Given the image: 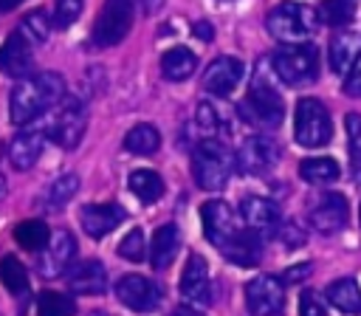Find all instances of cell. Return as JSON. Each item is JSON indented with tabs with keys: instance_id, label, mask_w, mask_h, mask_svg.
<instances>
[{
	"instance_id": "obj_1",
	"label": "cell",
	"mask_w": 361,
	"mask_h": 316,
	"mask_svg": "<svg viewBox=\"0 0 361 316\" xmlns=\"http://www.w3.org/2000/svg\"><path fill=\"white\" fill-rule=\"evenodd\" d=\"M65 99V79L54 71L20 79L8 96V116L14 124H28Z\"/></svg>"
},
{
	"instance_id": "obj_2",
	"label": "cell",
	"mask_w": 361,
	"mask_h": 316,
	"mask_svg": "<svg viewBox=\"0 0 361 316\" xmlns=\"http://www.w3.org/2000/svg\"><path fill=\"white\" fill-rule=\"evenodd\" d=\"M234 164H237V158L231 155V150L212 135H206L192 150V175L200 189H209V192L223 189L231 178Z\"/></svg>"
},
{
	"instance_id": "obj_3",
	"label": "cell",
	"mask_w": 361,
	"mask_h": 316,
	"mask_svg": "<svg viewBox=\"0 0 361 316\" xmlns=\"http://www.w3.org/2000/svg\"><path fill=\"white\" fill-rule=\"evenodd\" d=\"M265 25L279 42H305L319 28V14L305 3H279L268 11Z\"/></svg>"
},
{
	"instance_id": "obj_4",
	"label": "cell",
	"mask_w": 361,
	"mask_h": 316,
	"mask_svg": "<svg viewBox=\"0 0 361 316\" xmlns=\"http://www.w3.org/2000/svg\"><path fill=\"white\" fill-rule=\"evenodd\" d=\"M271 65L285 85H310L319 76V48L310 42H288L271 56Z\"/></svg>"
},
{
	"instance_id": "obj_5",
	"label": "cell",
	"mask_w": 361,
	"mask_h": 316,
	"mask_svg": "<svg viewBox=\"0 0 361 316\" xmlns=\"http://www.w3.org/2000/svg\"><path fill=\"white\" fill-rule=\"evenodd\" d=\"M240 110H243V116H245L248 121L274 130V127L282 124L285 99H282L279 90H276L271 82H265L262 73L257 71V76H254V82H251V87H248V96L243 99Z\"/></svg>"
},
{
	"instance_id": "obj_6",
	"label": "cell",
	"mask_w": 361,
	"mask_h": 316,
	"mask_svg": "<svg viewBox=\"0 0 361 316\" xmlns=\"http://www.w3.org/2000/svg\"><path fill=\"white\" fill-rule=\"evenodd\" d=\"M293 135H296V144H302L307 150H319V147L330 144L333 124H330V113L324 110V104L319 99H299L296 102Z\"/></svg>"
},
{
	"instance_id": "obj_7",
	"label": "cell",
	"mask_w": 361,
	"mask_h": 316,
	"mask_svg": "<svg viewBox=\"0 0 361 316\" xmlns=\"http://www.w3.org/2000/svg\"><path fill=\"white\" fill-rule=\"evenodd\" d=\"M133 0H104L96 23H93V34H90V45L93 48H113L118 45L130 28H133Z\"/></svg>"
},
{
	"instance_id": "obj_8",
	"label": "cell",
	"mask_w": 361,
	"mask_h": 316,
	"mask_svg": "<svg viewBox=\"0 0 361 316\" xmlns=\"http://www.w3.org/2000/svg\"><path fill=\"white\" fill-rule=\"evenodd\" d=\"M85 127H87V113H85V104L76 99V96H65L51 127H48V135L51 141H56L59 147L65 150H73L82 135H85Z\"/></svg>"
},
{
	"instance_id": "obj_9",
	"label": "cell",
	"mask_w": 361,
	"mask_h": 316,
	"mask_svg": "<svg viewBox=\"0 0 361 316\" xmlns=\"http://www.w3.org/2000/svg\"><path fill=\"white\" fill-rule=\"evenodd\" d=\"M200 223H203V234L212 245H217V251L223 254L234 237L243 231L234 220V212L226 200H206L203 209H200Z\"/></svg>"
},
{
	"instance_id": "obj_10",
	"label": "cell",
	"mask_w": 361,
	"mask_h": 316,
	"mask_svg": "<svg viewBox=\"0 0 361 316\" xmlns=\"http://www.w3.org/2000/svg\"><path fill=\"white\" fill-rule=\"evenodd\" d=\"M116 299H118L124 308L135 310V313H149V310H155V308L161 305L164 288H161L155 279H149V276L127 274V276H121V279L116 282Z\"/></svg>"
},
{
	"instance_id": "obj_11",
	"label": "cell",
	"mask_w": 361,
	"mask_h": 316,
	"mask_svg": "<svg viewBox=\"0 0 361 316\" xmlns=\"http://www.w3.org/2000/svg\"><path fill=\"white\" fill-rule=\"evenodd\" d=\"M279 164V147L271 135H248L237 150V169L245 175H265Z\"/></svg>"
},
{
	"instance_id": "obj_12",
	"label": "cell",
	"mask_w": 361,
	"mask_h": 316,
	"mask_svg": "<svg viewBox=\"0 0 361 316\" xmlns=\"http://www.w3.org/2000/svg\"><path fill=\"white\" fill-rule=\"evenodd\" d=\"M245 305L254 316H279L285 310V288L276 276L259 274L245 285Z\"/></svg>"
},
{
	"instance_id": "obj_13",
	"label": "cell",
	"mask_w": 361,
	"mask_h": 316,
	"mask_svg": "<svg viewBox=\"0 0 361 316\" xmlns=\"http://www.w3.org/2000/svg\"><path fill=\"white\" fill-rule=\"evenodd\" d=\"M73 257H76V237L68 229H62V231L51 234V240H48V245L42 251H37V271L45 279L62 276V271L71 268Z\"/></svg>"
},
{
	"instance_id": "obj_14",
	"label": "cell",
	"mask_w": 361,
	"mask_h": 316,
	"mask_svg": "<svg viewBox=\"0 0 361 316\" xmlns=\"http://www.w3.org/2000/svg\"><path fill=\"white\" fill-rule=\"evenodd\" d=\"M178 291L183 296L186 305H195V308H206L212 302V279H209V262L200 257V254H189L186 265H183V274H180V282H178Z\"/></svg>"
},
{
	"instance_id": "obj_15",
	"label": "cell",
	"mask_w": 361,
	"mask_h": 316,
	"mask_svg": "<svg viewBox=\"0 0 361 316\" xmlns=\"http://www.w3.org/2000/svg\"><path fill=\"white\" fill-rule=\"evenodd\" d=\"M31 40L23 31H11L6 37V42L0 45V71L11 79H25L31 76L34 68V51H31Z\"/></svg>"
},
{
	"instance_id": "obj_16",
	"label": "cell",
	"mask_w": 361,
	"mask_h": 316,
	"mask_svg": "<svg viewBox=\"0 0 361 316\" xmlns=\"http://www.w3.org/2000/svg\"><path fill=\"white\" fill-rule=\"evenodd\" d=\"M240 214H243V223H245L251 231H257L259 237H276V231H279V226H282V217H279L276 203L268 200V198H259V195L243 198Z\"/></svg>"
},
{
	"instance_id": "obj_17",
	"label": "cell",
	"mask_w": 361,
	"mask_h": 316,
	"mask_svg": "<svg viewBox=\"0 0 361 316\" xmlns=\"http://www.w3.org/2000/svg\"><path fill=\"white\" fill-rule=\"evenodd\" d=\"M245 76V65L237 56H217L203 71V90L212 96H228Z\"/></svg>"
},
{
	"instance_id": "obj_18",
	"label": "cell",
	"mask_w": 361,
	"mask_h": 316,
	"mask_svg": "<svg viewBox=\"0 0 361 316\" xmlns=\"http://www.w3.org/2000/svg\"><path fill=\"white\" fill-rule=\"evenodd\" d=\"M350 209H347V198L341 192H330L324 195L313 209H310V226L322 234H336L347 226Z\"/></svg>"
},
{
	"instance_id": "obj_19",
	"label": "cell",
	"mask_w": 361,
	"mask_h": 316,
	"mask_svg": "<svg viewBox=\"0 0 361 316\" xmlns=\"http://www.w3.org/2000/svg\"><path fill=\"white\" fill-rule=\"evenodd\" d=\"M65 282L73 293L85 296H99L107 291V271L99 260H82L65 271Z\"/></svg>"
},
{
	"instance_id": "obj_20",
	"label": "cell",
	"mask_w": 361,
	"mask_h": 316,
	"mask_svg": "<svg viewBox=\"0 0 361 316\" xmlns=\"http://www.w3.org/2000/svg\"><path fill=\"white\" fill-rule=\"evenodd\" d=\"M127 217V212L118 203H90L79 209V223L90 237H104L110 234L116 226H121Z\"/></svg>"
},
{
	"instance_id": "obj_21",
	"label": "cell",
	"mask_w": 361,
	"mask_h": 316,
	"mask_svg": "<svg viewBox=\"0 0 361 316\" xmlns=\"http://www.w3.org/2000/svg\"><path fill=\"white\" fill-rule=\"evenodd\" d=\"M42 147H45V135L39 130H23V133H17L11 138V144H8V161H11V166L20 169V172L31 169L39 161Z\"/></svg>"
},
{
	"instance_id": "obj_22",
	"label": "cell",
	"mask_w": 361,
	"mask_h": 316,
	"mask_svg": "<svg viewBox=\"0 0 361 316\" xmlns=\"http://www.w3.org/2000/svg\"><path fill=\"white\" fill-rule=\"evenodd\" d=\"M178 248H180V231L175 223H164L155 229L152 234V245H149V262L155 271H164L175 262L178 257Z\"/></svg>"
},
{
	"instance_id": "obj_23",
	"label": "cell",
	"mask_w": 361,
	"mask_h": 316,
	"mask_svg": "<svg viewBox=\"0 0 361 316\" xmlns=\"http://www.w3.org/2000/svg\"><path fill=\"white\" fill-rule=\"evenodd\" d=\"M361 56V34L358 31H344L336 34L330 48H327V62L333 73H344L347 68H353V62Z\"/></svg>"
},
{
	"instance_id": "obj_24",
	"label": "cell",
	"mask_w": 361,
	"mask_h": 316,
	"mask_svg": "<svg viewBox=\"0 0 361 316\" xmlns=\"http://www.w3.org/2000/svg\"><path fill=\"white\" fill-rule=\"evenodd\" d=\"M79 192V175L73 172H65V175H56L39 195V206L45 212H62L68 206V200Z\"/></svg>"
},
{
	"instance_id": "obj_25",
	"label": "cell",
	"mask_w": 361,
	"mask_h": 316,
	"mask_svg": "<svg viewBox=\"0 0 361 316\" xmlns=\"http://www.w3.org/2000/svg\"><path fill=\"white\" fill-rule=\"evenodd\" d=\"M195 68H197V56H195L189 48H169V51H164V56H161V73H164V79H169V82H183V79H189V76L195 73Z\"/></svg>"
},
{
	"instance_id": "obj_26",
	"label": "cell",
	"mask_w": 361,
	"mask_h": 316,
	"mask_svg": "<svg viewBox=\"0 0 361 316\" xmlns=\"http://www.w3.org/2000/svg\"><path fill=\"white\" fill-rule=\"evenodd\" d=\"M327 302L341 313H361V291L355 279L344 276L327 285Z\"/></svg>"
},
{
	"instance_id": "obj_27",
	"label": "cell",
	"mask_w": 361,
	"mask_h": 316,
	"mask_svg": "<svg viewBox=\"0 0 361 316\" xmlns=\"http://www.w3.org/2000/svg\"><path fill=\"white\" fill-rule=\"evenodd\" d=\"M127 181H130V192L141 203H155L164 195V178L155 169H133Z\"/></svg>"
},
{
	"instance_id": "obj_28",
	"label": "cell",
	"mask_w": 361,
	"mask_h": 316,
	"mask_svg": "<svg viewBox=\"0 0 361 316\" xmlns=\"http://www.w3.org/2000/svg\"><path fill=\"white\" fill-rule=\"evenodd\" d=\"M161 147V133L152 124H135L124 135V150L135 155H152Z\"/></svg>"
},
{
	"instance_id": "obj_29",
	"label": "cell",
	"mask_w": 361,
	"mask_h": 316,
	"mask_svg": "<svg viewBox=\"0 0 361 316\" xmlns=\"http://www.w3.org/2000/svg\"><path fill=\"white\" fill-rule=\"evenodd\" d=\"M14 240H17V245H23V248L37 254V251H42L48 245L51 231H48V226L42 220H23V223L14 226Z\"/></svg>"
},
{
	"instance_id": "obj_30",
	"label": "cell",
	"mask_w": 361,
	"mask_h": 316,
	"mask_svg": "<svg viewBox=\"0 0 361 316\" xmlns=\"http://www.w3.org/2000/svg\"><path fill=\"white\" fill-rule=\"evenodd\" d=\"M0 279H3L8 293H14V296H25L28 293V271L14 254H6L0 260Z\"/></svg>"
},
{
	"instance_id": "obj_31",
	"label": "cell",
	"mask_w": 361,
	"mask_h": 316,
	"mask_svg": "<svg viewBox=\"0 0 361 316\" xmlns=\"http://www.w3.org/2000/svg\"><path fill=\"white\" fill-rule=\"evenodd\" d=\"M299 175L302 181L307 183H330L338 178V164L327 155H319V158H305L299 164Z\"/></svg>"
},
{
	"instance_id": "obj_32",
	"label": "cell",
	"mask_w": 361,
	"mask_h": 316,
	"mask_svg": "<svg viewBox=\"0 0 361 316\" xmlns=\"http://www.w3.org/2000/svg\"><path fill=\"white\" fill-rule=\"evenodd\" d=\"M37 316H76V299L59 291H42L37 296Z\"/></svg>"
},
{
	"instance_id": "obj_33",
	"label": "cell",
	"mask_w": 361,
	"mask_h": 316,
	"mask_svg": "<svg viewBox=\"0 0 361 316\" xmlns=\"http://www.w3.org/2000/svg\"><path fill=\"white\" fill-rule=\"evenodd\" d=\"M344 130H347L350 169H353V178L361 183V116L358 113H347L344 116Z\"/></svg>"
},
{
	"instance_id": "obj_34",
	"label": "cell",
	"mask_w": 361,
	"mask_h": 316,
	"mask_svg": "<svg viewBox=\"0 0 361 316\" xmlns=\"http://www.w3.org/2000/svg\"><path fill=\"white\" fill-rule=\"evenodd\" d=\"M51 20H48V14L42 11V8H34V11H28L25 17H23V25H20V31L34 42V45H39V42H45L48 40V31H51V25H48Z\"/></svg>"
},
{
	"instance_id": "obj_35",
	"label": "cell",
	"mask_w": 361,
	"mask_h": 316,
	"mask_svg": "<svg viewBox=\"0 0 361 316\" xmlns=\"http://www.w3.org/2000/svg\"><path fill=\"white\" fill-rule=\"evenodd\" d=\"M355 14V0H324L322 6V20L333 28L338 25H347Z\"/></svg>"
},
{
	"instance_id": "obj_36",
	"label": "cell",
	"mask_w": 361,
	"mask_h": 316,
	"mask_svg": "<svg viewBox=\"0 0 361 316\" xmlns=\"http://www.w3.org/2000/svg\"><path fill=\"white\" fill-rule=\"evenodd\" d=\"M118 257L127 260V262H141L147 257V243H144V231L141 229H130L118 240Z\"/></svg>"
},
{
	"instance_id": "obj_37",
	"label": "cell",
	"mask_w": 361,
	"mask_h": 316,
	"mask_svg": "<svg viewBox=\"0 0 361 316\" xmlns=\"http://www.w3.org/2000/svg\"><path fill=\"white\" fill-rule=\"evenodd\" d=\"M82 14V0H56L54 8V25L56 28H71Z\"/></svg>"
},
{
	"instance_id": "obj_38",
	"label": "cell",
	"mask_w": 361,
	"mask_h": 316,
	"mask_svg": "<svg viewBox=\"0 0 361 316\" xmlns=\"http://www.w3.org/2000/svg\"><path fill=\"white\" fill-rule=\"evenodd\" d=\"M195 121H197L200 133H206V135H212V133H217V130L223 127L220 113H217L214 104H209V102H200V104H197V110H195Z\"/></svg>"
},
{
	"instance_id": "obj_39",
	"label": "cell",
	"mask_w": 361,
	"mask_h": 316,
	"mask_svg": "<svg viewBox=\"0 0 361 316\" xmlns=\"http://www.w3.org/2000/svg\"><path fill=\"white\" fill-rule=\"evenodd\" d=\"M299 316H327V313H324V305L316 299L313 291H305V293L299 296Z\"/></svg>"
},
{
	"instance_id": "obj_40",
	"label": "cell",
	"mask_w": 361,
	"mask_h": 316,
	"mask_svg": "<svg viewBox=\"0 0 361 316\" xmlns=\"http://www.w3.org/2000/svg\"><path fill=\"white\" fill-rule=\"evenodd\" d=\"M344 93L347 96H361V56L353 62V68L344 79Z\"/></svg>"
},
{
	"instance_id": "obj_41",
	"label": "cell",
	"mask_w": 361,
	"mask_h": 316,
	"mask_svg": "<svg viewBox=\"0 0 361 316\" xmlns=\"http://www.w3.org/2000/svg\"><path fill=\"white\" fill-rule=\"evenodd\" d=\"M276 237L285 243V245H299L302 240H305V234L293 226V223H285V226H279V231H276Z\"/></svg>"
},
{
	"instance_id": "obj_42",
	"label": "cell",
	"mask_w": 361,
	"mask_h": 316,
	"mask_svg": "<svg viewBox=\"0 0 361 316\" xmlns=\"http://www.w3.org/2000/svg\"><path fill=\"white\" fill-rule=\"evenodd\" d=\"M307 274H310V262L293 265V268H288V271H285V282H299V279H305Z\"/></svg>"
},
{
	"instance_id": "obj_43",
	"label": "cell",
	"mask_w": 361,
	"mask_h": 316,
	"mask_svg": "<svg viewBox=\"0 0 361 316\" xmlns=\"http://www.w3.org/2000/svg\"><path fill=\"white\" fill-rule=\"evenodd\" d=\"M192 34H195L197 40H206V42L214 37V31H212V25H209L206 20H197V23H192Z\"/></svg>"
},
{
	"instance_id": "obj_44",
	"label": "cell",
	"mask_w": 361,
	"mask_h": 316,
	"mask_svg": "<svg viewBox=\"0 0 361 316\" xmlns=\"http://www.w3.org/2000/svg\"><path fill=\"white\" fill-rule=\"evenodd\" d=\"M141 3V8L147 11V14H155L161 6H164V0H138Z\"/></svg>"
},
{
	"instance_id": "obj_45",
	"label": "cell",
	"mask_w": 361,
	"mask_h": 316,
	"mask_svg": "<svg viewBox=\"0 0 361 316\" xmlns=\"http://www.w3.org/2000/svg\"><path fill=\"white\" fill-rule=\"evenodd\" d=\"M169 316H203V313H197V310H195V305H192V308H175Z\"/></svg>"
},
{
	"instance_id": "obj_46",
	"label": "cell",
	"mask_w": 361,
	"mask_h": 316,
	"mask_svg": "<svg viewBox=\"0 0 361 316\" xmlns=\"http://www.w3.org/2000/svg\"><path fill=\"white\" fill-rule=\"evenodd\" d=\"M23 0H0V11H11V8H17Z\"/></svg>"
},
{
	"instance_id": "obj_47",
	"label": "cell",
	"mask_w": 361,
	"mask_h": 316,
	"mask_svg": "<svg viewBox=\"0 0 361 316\" xmlns=\"http://www.w3.org/2000/svg\"><path fill=\"white\" fill-rule=\"evenodd\" d=\"M3 195H6V178L0 175V198H3Z\"/></svg>"
},
{
	"instance_id": "obj_48",
	"label": "cell",
	"mask_w": 361,
	"mask_h": 316,
	"mask_svg": "<svg viewBox=\"0 0 361 316\" xmlns=\"http://www.w3.org/2000/svg\"><path fill=\"white\" fill-rule=\"evenodd\" d=\"M358 220H361V209H358Z\"/></svg>"
},
{
	"instance_id": "obj_49",
	"label": "cell",
	"mask_w": 361,
	"mask_h": 316,
	"mask_svg": "<svg viewBox=\"0 0 361 316\" xmlns=\"http://www.w3.org/2000/svg\"><path fill=\"white\" fill-rule=\"evenodd\" d=\"M223 3H234V0H223Z\"/></svg>"
}]
</instances>
